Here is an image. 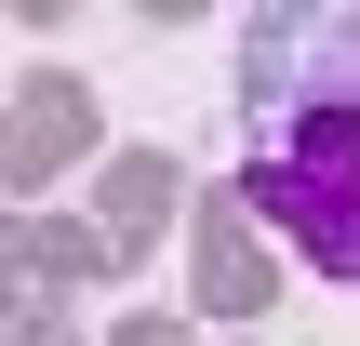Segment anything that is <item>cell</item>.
I'll return each mask as SVG.
<instances>
[{
  "label": "cell",
  "mask_w": 360,
  "mask_h": 346,
  "mask_svg": "<svg viewBox=\"0 0 360 346\" xmlns=\"http://www.w3.org/2000/svg\"><path fill=\"white\" fill-rule=\"evenodd\" d=\"M254 213L294 240V253H321L334 280H360V107H307V120H281L267 147H254Z\"/></svg>",
  "instance_id": "cell-1"
}]
</instances>
